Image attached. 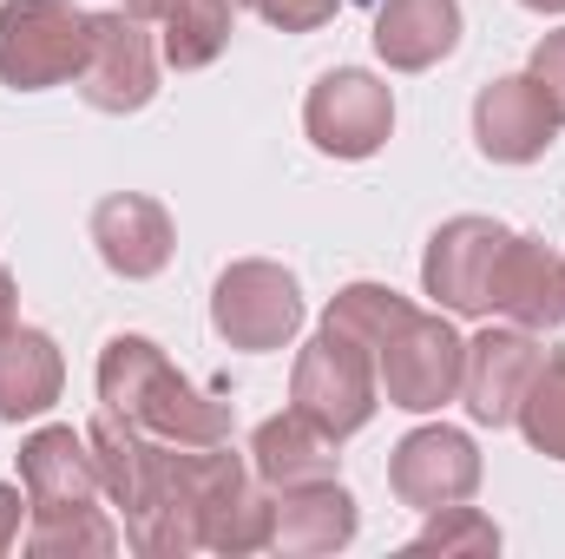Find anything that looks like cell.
Segmentation results:
<instances>
[{"label":"cell","mask_w":565,"mask_h":559,"mask_svg":"<svg viewBox=\"0 0 565 559\" xmlns=\"http://www.w3.org/2000/svg\"><path fill=\"white\" fill-rule=\"evenodd\" d=\"M99 409L139 421L145 434L178 441V447L231 441V402L198 389L191 376H178L151 336H113L99 349Z\"/></svg>","instance_id":"1"},{"label":"cell","mask_w":565,"mask_h":559,"mask_svg":"<svg viewBox=\"0 0 565 559\" xmlns=\"http://www.w3.org/2000/svg\"><path fill=\"white\" fill-rule=\"evenodd\" d=\"M289 409L329 428L335 441L362 434L375 409H382V369H375V349H362L355 336L342 329H322L296 349V369H289Z\"/></svg>","instance_id":"2"},{"label":"cell","mask_w":565,"mask_h":559,"mask_svg":"<svg viewBox=\"0 0 565 559\" xmlns=\"http://www.w3.org/2000/svg\"><path fill=\"white\" fill-rule=\"evenodd\" d=\"M93 40V13L73 0H7L0 7V86L46 93L79 80Z\"/></svg>","instance_id":"3"},{"label":"cell","mask_w":565,"mask_h":559,"mask_svg":"<svg viewBox=\"0 0 565 559\" xmlns=\"http://www.w3.org/2000/svg\"><path fill=\"white\" fill-rule=\"evenodd\" d=\"M382 369V402L402 415H434L460 402V369H467V336L447 323V309H415L375 356Z\"/></svg>","instance_id":"4"},{"label":"cell","mask_w":565,"mask_h":559,"mask_svg":"<svg viewBox=\"0 0 565 559\" xmlns=\"http://www.w3.org/2000/svg\"><path fill=\"white\" fill-rule=\"evenodd\" d=\"M211 329L231 349H250V356L289 349L296 329H302V289H296V277L282 264L244 257V264H231L211 283Z\"/></svg>","instance_id":"5"},{"label":"cell","mask_w":565,"mask_h":559,"mask_svg":"<svg viewBox=\"0 0 565 559\" xmlns=\"http://www.w3.org/2000/svg\"><path fill=\"white\" fill-rule=\"evenodd\" d=\"M270 487L257 481L250 454H237L231 441L198 447V527H204V553H270Z\"/></svg>","instance_id":"6"},{"label":"cell","mask_w":565,"mask_h":559,"mask_svg":"<svg viewBox=\"0 0 565 559\" xmlns=\"http://www.w3.org/2000/svg\"><path fill=\"white\" fill-rule=\"evenodd\" d=\"M158 40H151V20L126 13V7H106L93 13V40H86V66H79V99L93 113H145L158 99Z\"/></svg>","instance_id":"7"},{"label":"cell","mask_w":565,"mask_h":559,"mask_svg":"<svg viewBox=\"0 0 565 559\" xmlns=\"http://www.w3.org/2000/svg\"><path fill=\"white\" fill-rule=\"evenodd\" d=\"M302 133L329 158H375L395 133V93L388 80L362 73V66H329L309 99H302Z\"/></svg>","instance_id":"8"},{"label":"cell","mask_w":565,"mask_h":559,"mask_svg":"<svg viewBox=\"0 0 565 559\" xmlns=\"http://www.w3.org/2000/svg\"><path fill=\"white\" fill-rule=\"evenodd\" d=\"M388 487L415 514L473 500L480 494V447H473V434L447 428V421H427L415 434H402L395 454H388Z\"/></svg>","instance_id":"9"},{"label":"cell","mask_w":565,"mask_h":559,"mask_svg":"<svg viewBox=\"0 0 565 559\" xmlns=\"http://www.w3.org/2000/svg\"><path fill=\"white\" fill-rule=\"evenodd\" d=\"M546 369V342L540 329H520V323H500V329H480L467 342V369H460V402L480 428H507L520 415L533 376Z\"/></svg>","instance_id":"10"},{"label":"cell","mask_w":565,"mask_h":559,"mask_svg":"<svg viewBox=\"0 0 565 559\" xmlns=\"http://www.w3.org/2000/svg\"><path fill=\"white\" fill-rule=\"evenodd\" d=\"M513 231L500 218H447L422 251V289L447 309V316H487V277H493V257Z\"/></svg>","instance_id":"11"},{"label":"cell","mask_w":565,"mask_h":559,"mask_svg":"<svg viewBox=\"0 0 565 559\" xmlns=\"http://www.w3.org/2000/svg\"><path fill=\"white\" fill-rule=\"evenodd\" d=\"M559 139V113L533 73H500L473 93V145L493 165H533Z\"/></svg>","instance_id":"12"},{"label":"cell","mask_w":565,"mask_h":559,"mask_svg":"<svg viewBox=\"0 0 565 559\" xmlns=\"http://www.w3.org/2000/svg\"><path fill=\"white\" fill-rule=\"evenodd\" d=\"M487 316L520 323V329H540V336L565 323V257L546 238L513 231L500 244L493 277H487Z\"/></svg>","instance_id":"13"},{"label":"cell","mask_w":565,"mask_h":559,"mask_svg":"<svg viewBox=\"0 0 565 559\" xmlns=\"http://www.w3.org/2000/svg\"><path fill=\"white\" fill-rule=\"evenodd\" d=\"M93 244H99V264L126 283L158 277L178 251V231H171V211L145 191H113L93 204Z\"/></svg>","instance_id":"14"},{"label":"cell","mask_w":565,"mask_h":559,"mask_svg":"<svg viewBox=\"0 0 565 559\" xmlns=\"http://www.w3.org/2000/svg\"><path fill=\"white\" fill-rule=\"evenodd\" d=\"M270 553L316 559L342 553L362 527V507L342 481H302V487H270Z\"/></svg>","instance_id":"15"},{"label":"cell","mask_w":565,"mask_h":559,"mask_svg":"<svg viewBox=\"0 0 565 559\" xmlns=\"http://www.w3.org/2000/svg\"><path fill=\"white\" fill-rule=\"evenodd\" d=\"M20 487H26L33 514H40V507H86V500H99V494H106V487H99L93 441H86V434H73L66 421L33 428V434L20 441Z\"/></svg>","instance_id":"16"},{"label":"cell","mask_w":565,"mask_h":559,"mask_svg":"<svg viewBox=\"0 0 565 559\" xmlns=\"http://www.w3.org/2000/svg\"><path fill=\"white\" fill-rule=\"evenodd\" d=\"M460 0H382L375 13V53L395 73H427L460 46Z\"/></svg>","instance_id":"17"},{"label":"cell","mask_w":565,"mask_h":559,"mask_svg":"<svg viewBox=\"0 0 565 559\" xmlns=\"http://www.w3.org/2000/svg\"><path fill=\"white\" fill-rule=\"evenodd\" d=\"M66 389V356L46 329L7 323L0 329V421H33L46 415Z\"/></svg>","instance_id":"18"},{"label":"cell","mask_w":565,"mask_h":559,"mask_svg":"<svg viewBox=\"0 0 565 559\" xmlns=\"http://www.w3.org/2000/svg\"><path fill=\"white\" fill-rule=\"evenodd\" d=\"M335 434L316 428L302 409H282V415L257 421L250 434V467L264 487H302V481H335Z\"/></svg>","instance_id":"19"},{"label":"cell","mask_w":565,"mask_h":559,"mask_svg":"<svg viewBox=\"0 0 565 559\" xmlns=\"http://www.w3.org/2000/svg\"><path fill=\"white\" fill-rule=\"evenodd\" d=\"M119 540L126 534L99 514V500H86V507H40V514H26V534H20V547L33 559H113Z\"/></svg>","instance_id":"20"},{"label":"cell","mask_w":565,"mask_h":559,"mask_svg":"<svg viewBox=\"0 0 565 559\" xmlns=\"http://www.w3.org/2000/svg\"><path fill=\"white\" fill-rule=\"evenodd\" d=\"M231 27H237V0H178L158 20V53H164V66L198 73L231 46Z\"/></svg>","instance_id":"21"},{"label":"cell","mask_w":565,"mask_h":559,"mask_svg":"<svg viewBox=\"0 0 565 559\" xmlns=\"http://www.w3.org/2000/svg\"><path fill=\"white\" fill-rule=\"evenodd\" d=\"M408 316H415V303H408L402 289H388V283H342V289L329 296V309H322V329H342V336H355L362 349L382 356V342H388Z\"/></svg>","instance_id":"22"},{"label":"cell","mask_w":565,"mask_h":559,"mask_svg":"<svg viewBox=\"0 0 565 559\" xmlns=\"http://www.w3.org/2000/svg\"><path fill=\"white\" fill-rule=\"evenodd\" d=\"M520 434L533 441V454L559 461L565 467V356H546V369L533 376L526 402H520Z\"/></svg>","instance_id":"23"},{"label":"cell","mask_w":565,"mask_h":559,"mask_svg":"<svg viewBox=\"0 0 565 559\" xmlns=\"http://www.w3.org/2000/svg\"><path fill=\"white\" fill-rule=\"evenodd\" d=\"M408 553H500V527L480 507L454 500V507H434L427 514V527L408 540Z\"/></svg>","instance_id":"24"},{"label":"cell","mask_w":565,"mask_h":559,"mask_svg":"<svg viewBox=\"0 0 565 559\" xmlns=\"http://www.w3.org/2000/svg\"><path fill=\"white\" fill-rule=\"evenodd\" d=\"M277 33H316V27H329L335 20V7L342 0H250Z\"/></svg>","instance_id":"25"},{"label":"cell","mask_w":565,"mask_h":559,"mask_svg":"<svg viewBox=\"0 0 565 559\" xmlns=\"http://www.w3.org/2000/svg\"><path fill=\"white\" fill-rule=\"evenodd\" d=\"M526 73H533V80L546 86V99H553V113H559V126H565V27L540 33V46H533Z\"/></svg>","instance_id":"26"},{"label":"cell","mask_w":565,"mask_h":559,"mask_svg":"<svg viewBox=\"0 0 565 559\" xmlns=\"http://www.w3.org/2000/svg\"><path fill=\"white\" fill-rule=\"evenodd\" d=\"M26 514H33V500H26V487L13 481H0V553H13L20 547V534H26Z\"/></svg>","instance_id":"27"},{"label":"cell","mask_w":565,"mask_h":559,"mask_svg":"<svg viewBox=\"0 0 565 559\" xmlns=\"http://www.w3.org/2000/svg\"><path fill=\"white\" fill-rule=\"evenodd\" d=\"M119 7H126V13H139V20H164L178 0H119Z\"/></svg>","instance_id":"28"},{"label":"cell","mask_w":565,"mask_h":559,"mask_svg":"<svg viewBox=\"0 0 565 559\" xmlns=\"http://www.w3.org/2000/svg\"><path fill=\"white\" fill-rule=\"evenodd\" d=\"M7 323H20V316H13V271L0 264V329H7Z\"/></svg>","instance_id":"29"},{"label":"cell","mask_w":565,"mask_h":559,"mask_svg":"<svg viewBox=\"0 0 565 559\" xmlns=\"http://www.w3.org/2000/svg\"><path fill=\"white\" fill-rule=\"evenodd\" d=\"M520 7H533V13H565V0H520Z\"/></svg>","instance_id":"30"},{"label":"cell","mask_w":565,"mask_h":559,"mask_svg":"<svg viewBox=\"0 0 565 559\" xmlns=\"http://www.w3.org/2000/svg\"><path fill=\"white\" fill-rule=\"evenodd\" d=\"M237 7H250V0H237Z\"/></svg>","instance_id":"31"}]
</instances>
